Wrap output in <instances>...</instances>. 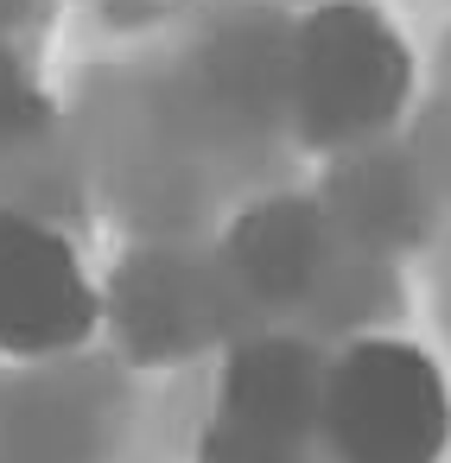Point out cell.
<instances>
[{"label":"cell","instance_id":"obj_1","mask_svg":"<svg viewBox=\"0 0 451 463\" xmlns=\"http://www.w3.org/2000/svg\"><path fill=\"white\" fill-rule=\"evenodd\" d=\"M280 96L312 153H362L413 102V45L369 0H324L286 33Z\"/></svg>","mask_w":451,"mask_h":463},{"label":"cell","instance_id":"obj_2","mask_svg":"<svg viewBox=\"0 0 451 463\" xmlns=\"http://www.w3.org/2000/svg\"><path fill=\"white\" fill-rule=\"evenodd\" d=\"M318 444L331 463H445L451 381L407 336H362L331 355Z\"/></svg>","mask_w":451,"mask_h":463},{"label":"cell","instance_id":"obj_3","mask_svg":"<svg viewBox=\"0 0 451 463\" xmlns=\"http://www.w3.org/2000/svg\"><path fill=\"white\" fill-rule=\"evenodd\" d=\"M102 286L83 254L39 216L0 210V355L52 362L96 336Z\"/></svg>","mask_w":451,"mask_h":463},{"label":"cell","instance_id":"obj_4","mask_svg":"<svg viewBox=\"0 0 451 463\" xmlns=\"http://www.w3.org/2000/svg\"><path fill=\"white\" fill-rule=\"evenodd\" d=\"M324 368L331 355H318L299 336H248L229 349L223 362V387L216 406L261 419V425H286V431H318V406H324Z\"/></svg>","mask_w":451,"mask_h":463},{"label":"cell","instance_id":"obj_5","mask_svg":"<svg viewBox=\"0 0 451 463\" xmlns=\"http://www.w3.org/2000/svg\"><path fill=\"white\" fill-rule=\"evenodd\" d=\"M229 260H235V279L254 292V298H299L318 273H324V222L312 203H261L248 210V222L235 229L229 241Z\"/></svg>","mask_w":451,"mask_h":463},{"label":"cell","instance_id":"obj_6","mask_svg":"<svg viewBox=\"0 0 451 463\" xmlns=\"http://www.w3.org/2000/svg\"><path fill=\"white\" fill-rule=\"evenodd\" d=\"M197 463H331V457L318 431H286V425H261L216 406L197 438Z\"/></svg>","mask_w":451,"mask_h":463}]
</instances>
